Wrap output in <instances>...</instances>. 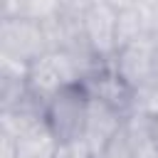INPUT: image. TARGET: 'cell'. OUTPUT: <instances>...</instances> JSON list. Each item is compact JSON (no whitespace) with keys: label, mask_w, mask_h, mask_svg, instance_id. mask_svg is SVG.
Returning <instances> with one entry per match:
<instances>
[{"label":"cell","mask_w":158,"mask_h":158,"mask_svg":"<svg viewBox=\"0 0 158 158\" xmlns=\"http://www.w3.org/2000/svg\"><path fill=\"white\" fill-rule=\"evenodd\" d=\"M52 49L44 20H35L27 15L5 17L2 22V57L12 62L30 64L40 54Z\"/></svg>","instance_id":"277c9868"},{"label":"cell","mask_w":158,"mask_h":158,"mask_svg":"<svg viewBox=\"0 0 158 158\" xmlns=\"http://www.w3.org/2000/svg\"><path fill=\"white\" fill-rule=\"evenodd\" d=\"M116 20L118 10L109 0H94L81 20V32L89 44V49L96 54V59H111L118 49L116 44Z\"/></svg>","instance_id":"8992f818"},{"label":"cell","mask_w":158,"mask_h":158,"mask_svg":"<svg viewBox=\"0 0 158 158\" xmlns=\"http://www.w3.org/2000/svg\"><path fill=\"white\" fill-rule=\"evenodd\" d=\"M148 30H146L143 12L138 10V5H131V7H121L118 10V20H116V44L118 47L138 40Z\"/></svg>","instance_id":"9c48e42d"},{"label":"cell","mask_w":158,"mask_h":158,"mask_svg":"<svg viewBox=\"0 0 158 158\" xmlns=\"http://www.w3.org/2000/svg\"><path fill=\"white\" fill-rule=\"evenodd\" d=\"M62 7V0H22V15L35 20H49L57 17Z\"/></svg>","instance_id":"30bf717a"},{"label":"cell","mask_w":158,"mask_h":158,"mask_svg":"<svg viewBox=\"0 0 158 158\" xmlns=\"http://www.w3.org/2000/svg\"><path fill=\"white\" fill-rule=\"evenodd\" d=\"M153 133H156V141H158V114H153Z\"/></svg>","instance_id":"8fae6325"},{"label":"cell","mask_w":158,"mask_h":158,"mask_svg":"<svg viewBox=\"0 0 158 158\" xmlns=\"http://www.w3.org/2000/svg\"><path fill=\"white\" fill-rule=\"evenodd\" d=\"M126 114H121L118 109H114L111 104L101 101V99H89V111H86V126H84V141L89 143L94 158H101L106 143L111 141V136L116 133V128L121 126Z\"/></svg>","instance_id":"52a82bcc"},{"label":"cell","mask_w":158,"mask_h":158,"mask_svg":"<svg viewBox=\"0 0 158 158\" xmlns=\"http://www.w3.org/2000/svg\"><path fill=\"white\" fill-rule=\"evenodd\" d=\"M114 59V69L118 72V77L133 91H141L153 84V77L158 72V40L146 32L138 40L118 47Z\"/></svg>","instance_id":"5b68a950"},{"label":"cell","mask_w":158,"mask_h":158,"mask_svg":"<svg viewBox=\"0 0 158 158\" xmlns=\"http://www.w3.org/2000/svg\"><path fill=\"white\" fill-rule=\"evenodd\" d=\"M59 141L54 138L47 118L32 123L15 136V158H54Z\"/></svg>","instance_id":"ba28073f"},{"label":"cell","mask_w":158,"mask_h":158,"mask_svg":"<svg viewBox=\"0 0 158 158\" xmlns=\"http://www.w3.org/2000/svg\"><path fill=\"white\" fill-rule=\"evenodd\" d=\"M101 158H158V141L153 133V116L146 111L126 114Z\"/></svg>","instance_id":"3957f363"},{"label":"cell","mask_w":158,"mask_h":158,"mask_svg":"<svg viewBox=\"0 0 158 158\" xmlns=\"http://www.w3.org/2000/svg\"><path fill=\"white\" fill-rule=\"evenodd\" d=\"M89 91L81 81L64 86L62 91H57L47 106H44V118L54 133V138L59 143L72 141V138H81L84 136V126H86V111H89Z\"/></svg>","instance_id":"7a4b0ae2"},{"label":"cell","mask_w":158,"mask_h":158,"mask_svg":"<svg viewBox=\"0 0 158 158\" xmlns=\"http://www.w3.org/2000/svg\"><path fill=\"white\" fill-rule=\"evenodd\" d=\"M86 77L81 59L69 49H47L35 62L27 64V94L47 106V101L69 84Z\"/></svg>","instance_id":"6da1fadb"}]
</instances>
